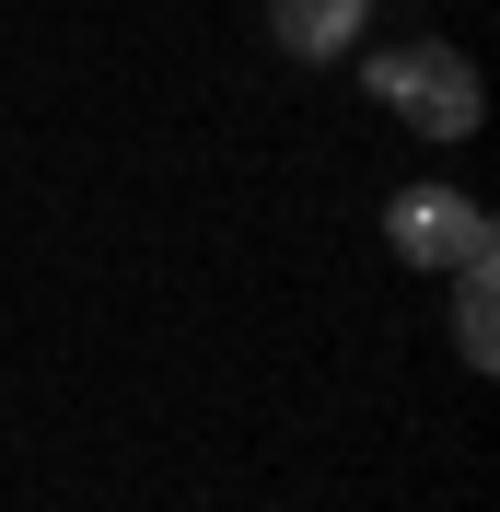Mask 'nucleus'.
Returning a JSON list of instances; mask_svg holds the SVG:
<instances>
[{"instance_id": "obj_1", "label": "nucleus", "mask_w": 500, "mask_h": 512, "mask_svg": "<svg viewBox=\"0 0 500 512\" xmlns=\"http://www.w3.org/2000/svg\"><path fill=\"white\" fill-rule=\"evenodd\" d=\"M373 94L396 105L419 140H466L477 105H489V94H477V59H466V47H442V35H419V47H384V59H373Z\"/></svg>"}, {"instance_id": "obj_2", "label": "nucleus", "mask_w": 500, "mask_h": 512, "mask_svg": "<svg viewBox=\"0 0 500 512\" xmlns=\"http://www.w3.org/2000/svg\"><path fill=\"white\" fill-rule=\"evenodd\" d=\"M384 245H396L407 268H466V256H489L500 233H489V210H477V198L407 187V198H384Z\"/></svg>"}, {"instance_id": "obj_3", "label": "nucleus", "mask_w": 500, "mask_h": 512, "mask_svg": "<svg viewBox=\"0 0 500 512\" xmlns=\"http://www.w3.org/2000/svg\"><path fill=\"white\" fill-rule=\"evenodd\" d=\"M268 24H280L291 59H349V47H361V0H280Z\"/></svg>"}, {"instance_id": "obj_4", "label": "nucleus", "mask_w": 500, "mask_h": 512, "mask_svg": "<svg viewBox=\"0 0 500 512\" xmlns=\"http://www.w3.org/2000/svg\"><path fill=\"white\" fill-rule=\"evenodd\" d=\"M500 291H489V256H466V268H454V350L477 361V373H489V350H500V315H489Z\"/></svg>"}]
</instances>
